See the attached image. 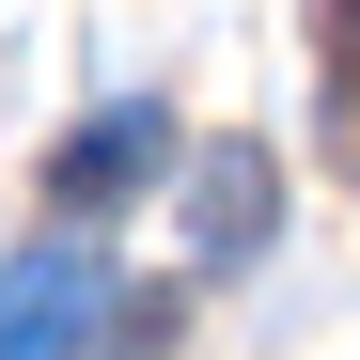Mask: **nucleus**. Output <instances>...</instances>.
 I'll return each instance as SVG.
<instances>
[{"instance_id":"nucleus-1","label":"nucleus","mask_w":360,"mask_h":360,"mask_svg":"<svg viewBox=\"0 0 360 360\" xmlns=\"http://www.w3.org/2000/svg\"><path fill=\"white\" fill-rule=\"evenodd\" d=\"M157 172H172V110H157V94H110V110H79V126H63L47 204H63V219H110V204H141Z\"/></svg>"},{"instance_id":"nucleus-2","label":"nucleus","mask_w":360,"mask_h":360,"mask_svg":"<svg viewBox=\"0 0 360 360\" xmlns=\"http://www.w3.org/2000/svg\"><path fill=\"white\" fill-rule=\"evenodd\" d=\"M110 329V266L94 251H16V282H0V360H79Z\"/></svg>"},{"instance_id":"nucleus-3","label":"nucleus","mask_w":360,"mask_h":360,"mask_svg":"<svg viewBox=\"0 0 360 360\" xmlns=\"http://www.w3.org/2000/svg\"><path fill=\"white\" fill-rule=\"evenodd\" d=\"M266 235H282V157L266 141H204L188 157V251L204 266H251Z\"/></svg>"},{"instance_id":"nucleus-4","label":"nucleus","mask_w":360,"mask_h":360,"mask_svg":"<svg viewBox=\"0 0 360 360\" xmlns=\"http://www.w3.org/2000/svg\"><path fill=\"white\" fill-rule=\"evenodd\" d=\"M314 63H329V110L360 126V0H314Z\"/></svg>"}]
</instances>
